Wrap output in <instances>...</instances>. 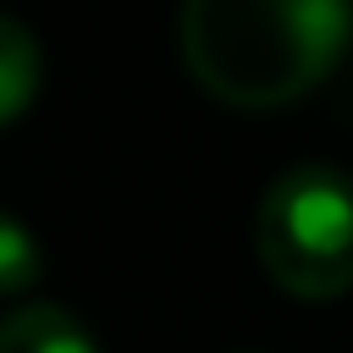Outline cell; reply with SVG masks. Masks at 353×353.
Masks as SVG:
<instances>
[{
    "label": "cell",
    "mask_w": 353,
    "mask_h": 353,
    "mask_svg": "<svg viewBox=\"0 0 353 353\" xmlns=\"http://www.w3.org/2000/svg\"><path fill=\"white\" fill-rule=\"evenodd\" d=\"M182 61L232 110L303 99L353 44V0H182Z\"/></svg>",
    "instance_id": "cell-1"
},
{
    "label": "cell",
    "mask_w": 353,
    "mask_h": 353,
    "mask_svg": "<svg viewBox=\"0 0 353 353\" xmlns=\"http://www.w3.org/2000/svg\"><path fill=\"white\" fill-rule=\"evenodd\" d=\"M254 254L287 298L325 303L353 292V176L336 165L281 171L259 199Z\"/></svg>",
    "instance_id": "cell-2"
},
{
    "label": "cell",
    "mask_w": 353,
    "mask_h": 353,
    "mask_svg": "<svg viewBox=\"0 0 353 353\" xmlns=\"http://www.w3.org/2000/svg\"><path fill=\"white\" fill-rule=\"evenodd\" d=\"M0 353H99L88 325L61 303H17L0 314Z\"/></svg>",
    "instance_id": "cell-3"
},
{
    "label": "cell",
    "mask_w": 353,
    "mask_h": 353,
    "mask_svg": "<svg viewBox=\"0 0 353 353\" xmlns=\"http://www.w3.org/2000/svg\"><path fill=\"white\" fill-rule=\"evenodd\" d=\"M39 88H44V50H39V39L17 17H0V127L28 116Z\"/></svg>",
    "instance_id": "cell-4"
},
{
    "label": "cell",
    "mask_w": 353,
    "mask_h": 353,
    "mask_svg": "<svg viewBox=\"0 0 353 353\" xmlns=\"http://www.w3.org/2000/svg\"><path fill=\"white\" fill-rule=\"evenodd\" d=\"M39 276H44V254L33 232L0 210V298H22L28 287H39Z\"/></svg>",
    "instance_id": "cell-5"
}]
</instances>
